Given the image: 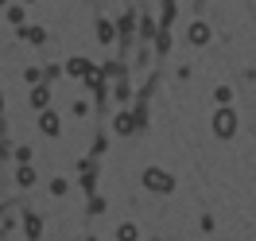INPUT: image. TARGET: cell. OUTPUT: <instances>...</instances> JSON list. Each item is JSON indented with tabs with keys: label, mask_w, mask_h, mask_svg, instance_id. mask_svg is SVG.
Here are the masks:
<instances>
[{
	"label": "cell",
	"mask_w": 256,
	"mask_h": 241,
	"mask_svg": "<svg viewBox=\"0 0 256 241\" xmlns=\"http://www.w3.org/2000/svg\"><path fill=\"white\" fill-rule=\"evenodd\" d=\"M43 129H47V132H58V121H54L50 113H47V117H43Z\"/></svg>",
	"instance_id": "cell-1"
},
{
	"label": "cell",
	"mask_w": 256,
	"mask_h": 241,
	"mask_svg": "<svg viewBox=\"0 0 256 241\" xmlns=\"http://www.w3.org/2000/svg\"><path fill=\"white\" fill-rule=\"evenodd\" d=\"M0 4H4V0H0Z\"/></svg>",
	"instance_id": "cell-2"
}]
</instances>
